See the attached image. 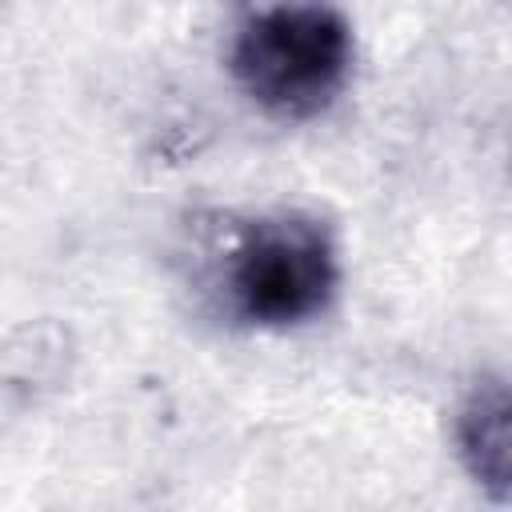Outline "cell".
Wrapping results in <instances>:
<instances>
[{
  "mask_svg": "<svg viewBox=\"0 0 512 512\" xmlns=\"http://www.w3.org/2000/svg\"><path fill=\"white\" fill-rule=\"evenodd\" d=\"M348 64L344 24L312 4H288L256 16L236 44V72L256 100L280 112L320 108Z\"/></svg>",
  "mask_w": 512,
  "mask_h": 512,
  "instance_id": "obj_1",
  "label": "cell"
},
{
  "mask_svg": "<svg viewBox=\"0 0 512 512\" xmlns=\"http://www.w3.org/2000/svg\"><path fill=\"white\" fill-rule=\"evenodd\" d=\"M332 284L328 244L312 224H260L236 252L232 292L256 320H300L316 312Z\"/></svg>",
  "mask_w": 512,
  "mask_h": 512,
  "instance_id": "obj_2",
  "label": "cell"
},
{
  "mask_svg": "<svg viewBox=\"0 0 512 512\" xmlns=\"http://www.w3.org/2000/svg\"><path fill=\"white\" fill-rule=\"evenodd\" d=\"M508 420H512V404H508L504 384H484L472 396V404L464 408V416H460L464 460H468L472 476L484 480L488 488H504L508 484V468H512Z\"/></svg>",
  "mask_w": 512,
  "mask_h": 512,
  "instance_id": "obj_3",
  "label": "cell"
}]
</instances>
